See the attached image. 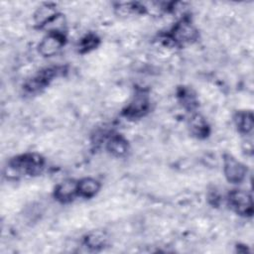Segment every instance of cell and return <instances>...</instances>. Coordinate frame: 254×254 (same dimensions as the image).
I'll list each match as a JSON object with an SVG mask.
<instances>
[{"mask_svg":"<svg viewBox=\"0 0 254 254\" xmlns=\"http://www.w3.org/2000/svg\"><path fill=\"white\" fill-rule=\"evenodd\" d=\"M180 96H181V98H182L183 105H184L186 108L192 109V108L196 105L194 96L190 93V91H189V90H183V92L180 94Z\"/></svg>","mask_w":254,"mask_h":254,"instance_id":"15","label":"cell"},{"mask_svg":"<svg viewBox=\"0 0 254 254\" xmlns=\"http://www.w3.org/2000/svg\"><path fill=\"white\" fill-rule=\"evenodd\" d=\"M231 208L238 214L248 216L253 213V201L251 194L243 190H234L228 195Z\"/></svg>","mask_w":254,"mask_h":254,"instance_id":"2","label":"cell"},{"mask_svg":"<svg viewBox=\"0 0 254 254\" xmlns=\"http://www.w3.org/2000/svg\"><path fill=\"white\" fill-rule=\"evenodd\" d=\"M107 150L114 156H123L128 151V143L122 136H112L107 142Z\"/></svg>","mask_w":254,"mask_h":254,"instance_id":"11","label":"cell"},{"mask_svg":"<svg viewBox=\"0 0 254 254\" xmlns=\"http://www.w3.org/2000/svg\"><path fill=\"white\" fill-rule=\"evenodd\" d=\"M148 107H149V102L146 95L138 94L127 106L125 114L126 116L131 118L141 117L147 112Z\"/></svg>","mask_w":254,"mask_h":254,"instance_id":"8","label":"cell"},{"mask_svg":"<svg viewBox=\"0 0 254 254\" xmlns=\"http://www.w3.org/2000/svg\"><path fill=\"white\" fill-rule=\"evenodd\" d=\"M235 124L238 130L244 134H249L253 129V115L251 111H240L235 116Z\"/></svg>","mask_w":254,"mask_h":254,"instance_id":"12","label":"cell"},{"mask_svg":"<svg viewBox=\"0 0 254 254\" xmlns=\"http://www.w3.org/2000/svg\"><path fill=\"white\" fill-rule=\"evenodd\" d=\"M197 37L196 29L188 21H181L172 30L170 39L174 43L185 44L194 41Z\"/></svg>","mask_w":254,"mask_h":254,"instance_id":"5","label":"cell"},{"mask_svg":"<svg viewBox=\"0 0 254 254\" xmlns=\"http://www.w3.org/2000/svg\"><path fill=\"white\" fill-rule=\"evenodd\" d=\"M54 195L57 200L63 203L71 201L78 195V181L69 179L62 182L56 187Z\"/></svg>","mask_w":254,"mask_h":254,"instance_id":"6","label":"cell"},{"mask_svg":"<svg viewBox=\"0 0 254 254\" xmlns=\"http://www.w3.org/2000/svg\"><path fill=\"white\" fill-rule=\"evenodd\" d=\"M190 132L198 137V138H201V137H205L207 136L208 134V125L205 121V119L199 115V114H194L190 117Z\"/></svg>","mask_w":254,"mask_h":254,"instance_id":"10","label":"cell"},{"mask_svg":"<svg viewBox=\"0 0 254 254\" xmlns=\"http://www.w3.org/2000/svg\"><path fill=\"white\" fill-rule=\"evenodd\" d=\"M64 35L62 32H51L42 39L38 46L39 53L43 57L55 56L64 45Z\"/></svg>","mask_w":254,"mask_h":254,"instance_id":"4","label":"cell"},{"mask_svg":"<svg viewBox=\"0 0 254 254\" xmlns=\"http://www.w3.org/2000/svg\"><path fill=\"white\" fill-rule=\"evenodd\" d=\"M100 190V184L92 178H84L78 181V195L82 197H92Z\"/></svg>","mask_w":254,"mask_h":254,"instance_id":"9","label":"cell"},{"mask_svg":"<svg viewBox=\"0 0 254 254\" xmlns=\"http://www.w3.org/2000/svg\"><path fill=\"white\" fill-rule=\"evenodd\" d=\"M223 173L229 183L240 184L246 177L247 168L233 156L226 154L223 157Z\"/></svg>","mask_w":254,"mask_h":254,"instance_id":"3","label":"cell"},{"mask_svg":"<svg viewBox=\"0 0 254 254\" xmlns=\"http://www.w3.org/2000/svg\"><path fill=\"white\" fill-rule=\"evenodd\" d=\"M105 238L103 236V234L96 232V233H91L87 236V238L85 239V243L88 247L90 248H98L101 247L104 244Z\"/></svg>","mask_w":254,"mask_h":254,"instance_id":"14","label":"cell"},{"mask_svg":"<svg viewBox=\"0 0 254 254\" xmlns=\"http://www.w3.org/2000/svg\"><path fill=\"white\" fill-rule=\"evenodd\" d=\"M44 168V159L38 154H24L10 160L6 167L8 178H17L23 175H39Z\"/></svg>","mask_w":254,"mask_h":254,"instance_id":"1","label":"cell"},{"mask_svg":"<svg viewBox=\"0 0 254 254\" xmlns=\"http://www.w3.org/2000/svg\"><path fill=\"white\" fill-rule=\"evenodd\" d=\"M59 15L55 5L46 3L40 6L34 14V21L40 28H45L51 21Z\"/></svg>","mask_w":254,"mask_h":254,"instance_id":"7","label":"cell"},{"mask_svg":"<svg viewBox=\"0 0 254 254\" xmlns=\"http://www.w3.org/2000/svg\"><path fill=\"white\" fill-rule=\"evenodd\" d=\"M98 44V38L95 35H87L85 36L79 43V49L80 51L88 52L92 49H94Z\"/></svg>","mask_w":254,"mask_h":254,"instance_id":"13","label":"cell"}]
</instances>
